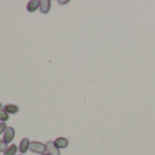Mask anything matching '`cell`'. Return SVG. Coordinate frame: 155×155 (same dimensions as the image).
I'll list each match as a JSON object with an SVG mask.
<instances>
[{
    "label": "cell",
    "mask_w": 155,
    "mask_h": 155,
    "mask_svg": "<svg viewBox=\"0 0 155 155\" xmlns=\"http://www.w3.org/2000/svg\"><path fill=\"white\" fill-rule=\"evenodd\" d=\"M29 150L32 152L38 153V154H45L47 151V146L44 143H41L39 141H31Z\"/></svg>",
    "instance_id": "obj_1"
},
{
    "label": "cell",
    "mask_w": 155,
    "mask_h": 155,
    "mask_svg": "<svg viewBox=\"0 0 155 155\" xmlns=\"http://www.w3.org/2000/svg\"><path fill=\"white\" fill-rule=\"evenodd\" d=\"M14 137H15V130H14V128L8 127L7 130L4 133L3 140L5 141V143L8 144V143H10L14 140Z\"/></svg>",
    "instance_id": "obj_2"
},
{
    "label": "cell",
    "mask_w": 155,
    "mask_h": 155,
    "mask_svg": "<svg viewBox=\"0 0 155 155\" xmlns=\"http://www.w3.org/2000/svg\"><path fill=\"white\" fill-rule=\"evenodd\" d=\"M47 150L48 151L49 155H60V150L55 145L54 141H48L47 144Z\"/></svg>",
    "instance_id": "obj_3"
},
{
    "label": "cell",
    "mask_w": 155,
    "mask_h": 155,
    "mask_svg": "<svg viewBox=\"0 0 155 155\" xmlns=\"http://www.w3.org/2000/svg\"><path fill=\"white\" fill-rule=\"evenodd\" d=\"M29 146H30V141H29V140H28V138L22 139L21 141H20V143H19V151H20L22 154L26 153V152L28 150Z\"/></svg>",
    "instance_id": "obj_4"
},
{
    "label": "cell",
    "mask_w": 155,
    "mask_h": 155,
    "mask_svg": "<svg viewBox=\"0 0 155 155\" xmlns=\"http://www.w3.org/2000/svg\"><path fill=\"white\" fill-rule=\"evenodd\" d=\"M38 8H40V1H38V0H31L27 6V10L32 13L35 12Z\"/></svg>",
    "instance_id": "obj_5"
},
{
    "label": "cell",
    "mask_w": 155,
    "mask_h": 155,
    "mask_svg": "<svg viewBox=\"0 0 155 155\" xmlns=\"http://www.w3.org/2000/svg\"><path fill=\"white\" fill-rule=\"evenodd\" d=\"M51 2L49 0H42L40 1V12L43 14H48L50 10Z\"/></svg>",
    "instance_id": "obj_6"
},
{
    "label": "cell",
    "mask_w": 155,
    "mask_h": 155,
    "mask_svg": "<svg viewBox=\"0 0 155 155\" xmlns=\"http://www.w3.org/2000/svg\"><path fill=\"white\" fill-rule=\"evenodd\" d=\"M54 143L58 149H65V148H67L68 146V140L66 138H63V137L56 139Z\"/></svg>",
    "instance_id": "obj_7"
},
{
    "label": "cell",
    "mask_w": 155,
    "mask_h": 155,
    "mask_svg": "<svg viewBox=\"0 0 155 155\" xmlns=\"http://www.w3.org/2000/svg\"><path fill=\"white\" fill-rule=\"evenodd\" d=\"M4 110H5V111H7L8 114H12V115L17 114V113L19 111V108H18L17 105H15V104H7V105L4 107Z\"/></svg>",
    "instance_id": "obj_8"
},
{
    "label": "cell",
    "mask_w": 155,
    "mask_h": 155,
    "mask_svg": "<svg viewBox=\"0 0 155 155\" xmlns=\"http://www.w3.org/2000/svg\"><path fill=\"white\" fill-rule=\"evenodd\" d=\"M18 152V146L16 144H12L4 152V155H16Z\"/></svg>",
    "instance_id": "obj_9"
},
{
    "label": "cell",
    "mask_w": 155,
    "mask_h": 155,
    "mask_svg": "<svg viewBox=\"0 0 155 155\" xmlns=\"http://www.w3.org/2000/svg\"><path fill=\"white\" fill-rule=\"evenodd\" d=\"M9 119V114L5 111V110H0V120H1L2 122H5L7 120H8Z\"/></svg>",
    "instance_id": "obj_10"
},
{
    "label": "cell",
    "mask_w": 155,
    "mask_h": 155,
    "mask_svg": "<svg viewBox=\"0 0 155 155\" xmlns=\"http://www.w3.org/2000/svg\"><path fill=\"white\" fill-rule=\"evenodd\" d=\"M8 149V144L7 143H5V141L4 140H0V151H6V150Z\"/></svg>",
    "instance_id": "obj_11"
},
{
    "label": "cell",
    "mask_w": 155,
    "mask_h": 155,
    "mask_svg": "<svg viewBox=\"0 0 155 155\" xmlns=\"http://www.w3.org/2000/svg\"><path fill=\"white\" fill-rule=\"evenodd\" d=\"M8 129V126L6 124V122H0V135H1L3 132H5Z\"/></svg>",
    "instance_id": "obj_12"
},
{
    "label": "cell",
    "mask_w": 155,
    "mask_h": 155,
    "mask_svg": "<svg viewBox=\"0 0 155 155\" xmlns=\"http://www.w3.org/2000/svg\"><path fill=\"white\" fill-rule=\"evenodd\" d=\"M2 108V104H1V102H0V109Z\"/></svg>",
    "instance_id": "obj_13"
},
{
    "label": "cell",
    "mask_w": 155,
    "mask_h": 155,
    "mask_svg": "<svg viewBox=\"0 0 155 155\" xmlns=\"http://www.w3.org/2000/svg\"><path fill=\"white\" fill-rule=\"evenodd\" d=\"M42 155H49V154H47V153H45V154H42Z\"/></svg>",
    "instance_id": "obj_14"
},
{
    "label": "cell",
    "mask_w": 155,
    "mask_h": 155,
    "mask_svg": "<svg viewBox=\"0 0 155 155\" xmlns=\"http://www.w3.org/2000/svg\"><path fill=\"white\" fill-rule=\"evenodd\" d=\"M19 155H22V154H19Z\"/></svg>",
    "instance_id": "obj_15"
}]
</instances>
